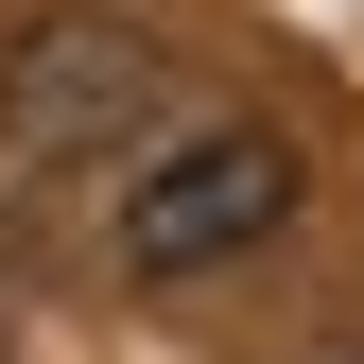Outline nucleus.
<instances>
[{"label": "nucleus", "mask_w": 364, "mask_h": 364, "mask_svg": "<svg viewBox=\"0 0 364 364\" xmlns=\"http://www.w3.org/2000/svg\"><path fill=\"white\" fill-rule=\"evenodd\" d=\"M295 225V156L260 139V122H191L139 191H122V260L139 278H208V260H260Z\"/></svg>", "instance_id": "obj_1"}, {"label": "nucleus", "mask_w": 364, "mask_h": 364, "mask_svg": "<svg viewBox=\"0 0 364 364\" xmlns=\"http://www.w3.org/2000/svg\"><path fill=\"white\" fill-rule=\"evenodd\" d=\"M156 105H173L156 35H139V18H105V0H53V18H18V53H0V122H18L35 156L122 139V122H156Z\"/></svg>", "instance_id": "obj_2"}]
</instances>
